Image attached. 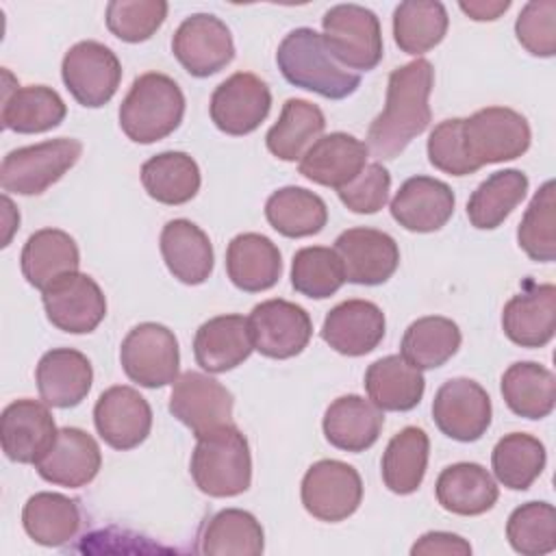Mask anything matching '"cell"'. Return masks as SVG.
Instances as JSON below:
<instances>
[{"instance_id": "12", "label": "cell", "mask_w": 556, "mask_h": 556, "mask_svg": "<svg viewBox=\"0 0 556 556\" xmlns=\"http://www.w3.org/2000/svg\"><path fill=\"white\" fill-rule=\"evenodd\" d=\"M48 321L70 334L93 332L106 315V298L100 285L80 271L61 276L41 291Z\"/></svg>"}, {"instance_id": "33", "label": "cell", "mask_w": 556, "mask_h": 556, "mask_svg": "<svg viewBox=\"0 0 556 556\" xmlns=\"http://www.w3.org/2000/svg\"><path fill=\"white\" fill-rule=\"evenodd\" d=\"M65 102L63 98L46 87V85H28V87H4L2 96V128L35 135L56 128L65 119Z\"/></svg>"}, {"instance_id": "21", "label": "cell", "mask_w": 556, "mask_h": 556, "mask_svg": "<svg viewBox=\"0 0 556 556\" xmlns=\"http://www.w3.org/2000/svg\"><path fill=\"white\" fill-rule=\"evenodd\" d=\"M384 313L369 300H345L328 311L321 339L343 356H365L384 339Z\"/></svg>"}, {"instance_id": "15", "label": "cell", "mask_w": 556, "mask_h": 556, "mask_svg": "<svg viewBox=\"0 0 556 556\" xmlns=\"http://www.w3.org/2000/svg\"><path fill=\"white\" fill-rule=\"evenodd\" d=\"M271 109V91L256 74L237 72L219 83L211 96L213 124L232 137L254 132Z\"/></svg>"}, {"instance_id": "34", "label": "cell", "mask_w": 556, "mask_h": 556, "mask_svg": "<svg viewBox=\"0 0 556 556\" xmlns=\"http://www.w3.org/2000/svg\"><path fill=\"white\" fill-rule=\"evenodd\" d=\"M326 117L321 109L302 98H289L282 104L278 122L267 130V150L287 163L300 161L302 154L321 137Z\"/></svg>"}, {"instance_id": "9", "label": "cell", "mask_w": 556, "mask_h": 556, "mask_svg": "<svg viewBox=\"0 0 556 556\" xmlns=\"http://www.w3.org/2000/svg\"><path fill=\"white\" fill-rule=\"evenodd\" d=\"M302 504L319 521H343L354 515L363 500V480L358 471L334 458L313 463L302 478Z\"/></svg>"}, {"instance_id": "50", "label": "cell", "mask_w": 556, "mask_h": 556, "mask_svg": "<svg viewBox=\"0 0 556 556\" xmlns=\"http://www.w3.org/2000/svg\"><path fill=\"white\" fill-rule=\"evenodd\" d=\"M428 161L450 176H467L478 172L465 152L463 117L443 119L432 128L428 137Z\"/></svg>"}, {"instance_id": "28", "label": "cell", "mask_w": 556, "mask_h": 556, "mask_svg": "<svg viewBox=\"0 0 556 556\" xmlns=\"http://www.w3.org/2000/svg\"><path fill=\"white\" fill-rule=\"evenodd\" d=\"M226 271L230 282L241 291H267L282 274V256L269 237L243 232L228 243Z\"/></svg>"}, {"instance_id": "1", "label": "cell", "mask_w": 556, "mask_h": 556, "mask_svg": "<svg viewBox=\"0 0 556 556\" xmlns=\"http://www.w3.org/2000/svg\"><path fill=\"white\" fill-rule=\"evenodd\" d=\"M432 85L434 67L428 59H415L389 74L384 109L367 130V148L376 159H395L428 128L432 117L428 104Z\"/></svg>"}, {"instance_id": "11", "label": "cell", "mask_w": 556, "mask_h": 556, "mask_svg": "<svg viewBox=\"0 0 556 556\" xmlns=\"http://www.w3.org/2000/svg\"><path fill=\"white\" fill-rule=\"evenodd\" d=\"M254 350L267 358L298 356L311 341V315L295 302L274 298L256 304L248 317Z\"/></svg>"}, {"instance_id": "8", "label": "cell", "mask_w": 556, "mask_h": 556, "mask_svg": "<svg viewBox=\"0 0 556 556\" xmlns=\"http://www.w3.org/2000/svg\"><path fill=\"white\" fill-rule=\"evenodd\" d=\"M119 363L124 374L146 389H161L176 382L180 350L174 332L156 321L135 326L122 341Z\"/></svg>"}, {"instance_id": "6", "label": "cell", "mask_w": 556, "mask_h": 556, "mask_svg": "<svg viewBox=\"0 0 556 556\" xmlns=\"http://www.w3.org/2000/svg\"><path fill=\"white\" fill-rule=\"evenodd\" d=\"M526 117L508 106H486L463 119V143L476 169L519 159L530 148Z\"/></svg>"}, {"instance_id": "23", "label": "cell", "mask_w": 556, "mask_h": 556, "mask_svg": "<svg viewBox=\"0 0 556 556\" xmlns=\"http://www.w3.org/2000/svg\"><path fill=\"white\" fill-rule=\"evenodd\" d=\"M369 148L348 132L319 137L300 159V174L315 185L341 189L367 165Z\"/></svg>"}, {"instance_id": "37", "label": "cell", "mask_w": 556, "mask_h": 556, "mask_svg": "<svg viewBox=\"0 0 556 556\" xmlns=\"http://www.w3.org/2000/svg\"><path fill=\"white\" fill-rule=\"evenodd\" d=\"M428 452L430 439L421 428L406 426L393 434L380 463L384 486L397 495L415 493L428 469Z\"/></svg>"}, {"instance_id": "22", "label": "cell", "mask_w": 556, "mask_h": 556, "mask_svg": "<svg viewBox=\"0 0 556 556\" xmlns=\"http://www.w3.org/2000/svg\"><path fill=\"white\" fill-rule=\"evenodd\" d=\"M454 191L443 180L413 176L404 180L391 200L393 219L410 232H434L454 215Z\"/></svg>"}, {"instance_id": "41", "label": "cell", "mask_w": 556, "mask_h": 556, "mask_svg": "<svg viewBox=\"0 0 556 556\" xmlns=\"http://www.w3.org/2000/svg\"><path fill=\"white\" fill-rule=\"evenodd\" d=\"M202 554L211 556H258L265 549V534L258 519L241 508L215 513L202 532Z\"/></svg>"}, {"instance_id": "19", "label": "cell", "mask_w": 556, "mask_h": 556, "mask_svg": "<svg viewBox=\"0 0 556 556\" xmlns=\"http://www.w3.org/2000/svg\"><path fill=\"white\" fill-rule=\"evenodd\" d=\"M54 417L46 402L37 400H15L0 417V441L2 452L13 463L37 465L41 456L52 447L56 439Z\"/></svg>"}, {"instance_id": "42", "label": "cell", "mask_w": 556, "mask_h": 556, "mask_svg": "<svg viewBox=\"0 0 556 556\" xmlns=\"http://www.w3.org/2000/svg\"><path fill=\"white\" fill-rule=\"evenodd\" d=\"M460 328L456 321L428 315L415 319L402 337V356L417 369H437L445 365L460 348Z\"/></svg>"}, {"instance_id": "10", "label": "cell", "mask_w": 556, "mask_h": 556, "mask_svg": "<svg viewBox=\"0 0 556 556\" xmlns=\"http://www.w3.org/2000/svg\"><path fill=\"white\" fill-rule=\"evenodd\" d=\"M61 76L78 104L98 109L115 96L122 80V65L111 48L87 39L65 52Z\"/></svg>"}, {"instance_id": "53", "label": "cell", "mask_w": 556, "mask_h": 556, "mask_svg": "<svg viewBox=\"0 0 556 556\" xmlns=\"http://www.w3.org/2000/svg\"><path fill=\"white\" fill-rule=\"evenodd\" d=\"M460 11L465 15H469L476 22H491L497 20L502 13L508 11L510 0H469V2H460L458 4Z\"/></svg>"}, {"instance_id": "45", "label": "cell", "mask_w": 556, "mask_h": 556, "mask_svg": "<svg viewBox=\"0 0 556 556\" xmlns=\"http://www.w3.org/2000/svg\"><path fill=\"white\" fill-rule=\"evenodd\" d=\"M345 282L341 258L334 250L324 245H308L293 254L291 285L298 293L311 300L334 295Z\"/></svg>"}, {"instance_id": "7", "label": "cell", "mask_w": 556, "mask_h": 556, "mask_svg": "<svg viewBox=\"0 0 556 556\" xmlns=\"http://www.w3.org/2000/svg\"><path fill=\"white\" fill-rule=\"evenodd\" d=\"M321 28L326 46L343 67L369 72L382 61V30L374 11L337 4L324 13Z\"/></svg>"}, {"instance_id": "32", "label": "cell", "mask_w": 556, "mask_h": 556, "mask_svg": "<svg viewBox=\"0 0 556 556\" xmlns=\"http://www.w3.org/2000/svg\"><path fill=\"white\" fill-rule=\"evenodd\" d=\"M365 391L380 410H413L426 391L421 369L413 367L402 354L374 361L365 371Z\"/></svg>"}, {"instance_id": "26", "label": "cell", "mask_w": 556, "mask_h": 556, "mask_svg": "<svg viewBox=\"0 0 556 556\" xmlns=\"http://www.w3.org/2000/svg\"><path fill=\"white\" fill-rule=\"evenodd\" d=\"M252 332L243 315H217L204 321L193 337L195 363L208 374L239 367L252 354Z\"/></svg>"}, {"instance_id": "40", "label": "cell", "mask_w": 556, "mask_h": 556, "mask_svg": "<svg viewBox=\"0 0 556 556\" xmlns=\"http://www.w3.org/2000/svg\"><path fill=\"white\" fill-rule=\"evenodd\" d=\"M528 176L521 169H502L482 180L467 202V217L478 230H493L521 204L528 193Z\"/></svg>"}, {"instance_id": "24", "label": "cell", "mask_w": 556, "mask_h": 556, "mask_svg": "<svg viewBox=\"0 0 556 556\" xmlns=\"http://www.w3.org/2000/svg\"><path fill=\"white\" fill-rule=\"evenodd\" d=\"M35 380L41 402L52 408H72L91 391L93 369L83 352L54 348L39 358Z\"/></svg>"}, {"instance_id": "14", "label": "cell", "mask_w": 556, "mask_h": 556, "mask_svg": "<svg viewBox=\"0 0 556 556\" xmlns=\"http://www.w3.org/2000/svg\"><path fill=\"white\" fill-rule=\"evenodd\" d=\"M172 52L191 76L206 78L235 59V43L228 26L219 17L195 13L176 28Z\"/></svg>"}, {"instance_id": "39", "label": "cell", "mask_w": 556, "mask_h": 556, "mask_svg": "<svg viewBox=\"0 0 556 556\" xmlns=\"http://www.w3.org/2000/svg\"><path fill=\"white\" fill-rule=\"evenodd\" d=\"M269 226L289 239L311 237L321 232L328 222L326 202L304 187H282L265 202Z\"/></svg>"}, {"instance_id": "3", "label": "cell", "mask_w": 556, "mask_h": 556, "mask_svg": "<svg viewBox=\"0 0 556 556\" xmlns=\"http://www.w3.org/2000/svg\"><path fill=\"white\" fill-rule=\"evenodd\" d=\"M189 471L195 486L211 497H235L245 493L252 482L248 439L232 424L198 437Z\"/></svg>"}, {"instance_id": "31", "label": "cell", "mask_w": 556, "mask_h": 556, "mask_svg": "<svg viewBox=\"0 0 556 556\" xmlns=\"http://www.w3.org/2000/svg\"><path fill=\"white\" fill-rule=\"evenodd\" d=\"M434 493L443 510L463 517L491 510L500 497L497 482L478 463H454L445 467L437 478Z\"/></svg>"}, {"instance_id": "48", "label": "cell", "mask_w": 556, "mask_h": 556, "mask_svg": "<svg viewBox=\"0 0 556 556\" xmlns=\"http://www.w3.org/2000/svg\"><path fill=\"white\" fill-rule=\"evenodd\" d=\"M167 17L165 0H113L106 4V28L122 41L150 39Z\"/></svg>"}, {"instance_id": "38", "label": "cell", "mask_w": 556, "mask_h": 556, "mask_svg": "<svg viewBox=\"0 0 556 556\" xmlns=\"http://www.w3.org/2000/svg\"><path fill=\"white\" fill-rule=\"evenodd\" d=\"M502 395L515 415L543 419L556 404V378L534 361L513 363L502 376Z\"/></svg>"}, {"instance_id": "16", "label": "cell", "mask_w": 556, "mask_h": 556, "mask_svg": "<svg viewBox=\"0 0 556 556\" xmlns=\"http://www.w3.org/2000/svg\"><path fill=\"white\" fill-rule=\"evenodd\" d=\"M232 406V393L219 380L200 371L178 376L169 395V413L185 424L195 439L230 424Z\"/></svg>"}, {"instance_id": "17", "label": "cell", "mask_w": 556, "mask_h": 556, "mask_svg": "<svg viewBox=\"0 0 556 556\" xmlns=\"http://www.w3.org/2000/svg\"><path fill=\"white\" fill-rule=\"evenodd\" d=\"M332 250L341 258L345 280L354 285H382L400 265L395 239L376 228H348L337 237Z\"/></svg>"}, {"instance_id": "2", "label": "cell", "mask_w": 556, "mask_h": 556, "mask_svg": "<svg viewBox=\"0 0 556 556\" xmlns=\"http://www.w3.org/2000/svg\"><path fill=\"white\" fill-rule=\"evenodd\" d=\"M276 63L293 87L328 100H343L361 85V76L343 67L326 46L324 35L308 26L293 28L285 35L276 52Z\"/></svg>"}, {"instance_id": "30", "label": "cell", "mask_w": 556, "mask_h": 556, "mask_svg": "<svg viewBox=\"0 0 556 556\" xmlns=\"http://www.w3.org/2000/svg\"><path fill=\"white\" fill-rule=\"evenodd\" d=\"M20 265L26 282L43 291L61 276L78 271L80 252L76 241L65 230L41 228L24 243Z\"/></svg>"}, {"instance_id": "35", "label": "cell", "mask_w": 556, "mask_h": 556, "mask_svg": "<svg viewBox=\"0 0 556 556\" xmlns=\"http://www.w3.org/2000/svg\"><path fill=\"white\" fill-rule=\"evenodd\" d=\"M80 521L78 502L50 491L30 495L22 510V526L26 534L46 547H59L74 539L80 530Z\"/></svg>"}, {"instance_id": "29", "label": "cell", "mask_w": 556, "mask_h": 556, "mask_svg": "<svg viewBox=\"0 0 556 556\" xmlns=\"http://www.w3.org/2000/svg\"><path fill=\"white\" fill-rule=\"evenodd\" d=\"M161 254L174 278L202 285L213 271V245L206 232L189 219H172L161 230Z\"/></svg>"}, {"instance_id": "5", "label": "cell", "mask_w": 556, "mask_h": 556, "mask_svg": "<svg viewBox=\"0 0 556 556\" xmlns=\"http://www.w3.org/2000/svg\"><path fill=\"white\" fill-rule=\"evenodd\" d=\"M80 154L83 143L72 137L11 150L0 165V185L9 193L39 195L59 182L78 163Z\"/></svg>"}, {"instance_id": "47", "label": "cell", "mask_w": 556, "mask_h": 556, "mask_svg": "<svg viewBox=\"0 0 556 556\" xmlns=\"http://www.w3.org/2000/svg\"><path fill=\"white\" fill-rule=\"evenodd\" d=\"M554 180L541 185L530 200L517 228L519 248L536 263L556 261V215H554Z\"/></svg>"}, {"instance_id": "51", "label": "cell", "mask_w": 556, "mask_h": 556, "mask_svg": "<svg viewBox=\"0 0 556 556\" xmlns=\"http://www.w3.org/2000/svg\"><path fill=\"white\" fill-rule=\"evenodd\" d=\"M389 191H391V174L387 172V167L382 163H367L361 169V174L352 182L341 187L337 193H339V200L352 213L371 215L387 204Z\"/></svg>"}, {"instance_id": "49", "label": "cell", "mask_w": 556, "mask_h": 556, "mask_svg": "<svg viewBox=\"0 0 556 556\" xmlns=\"http://www.w3.org/2000/svg\"><path fill=\"white\" fill-rule=\"evenodd\" d=\"M517 41L534 56H554L556 52V2L532 0L515 22Z\"/></svg>"}, {"instance_id": "4", "label": "cell", "mask_w": 556, "mask_h": 556, "mask_svg": "<svg viewBox=\"0 0 556 556\" xmlns=\"http://www.w3.org/2000/svg\"><path fill=\"white\" fill-rule=\"evenodd\" d=\"M185 115V96L174 78L148 72L132 80L119 104V126L135 143H154L172 135Z\"/></svg>"}, {"instance_id": "52", "label": "cell", "mask_w": 556, "mask_h": 556, "mask_svg": "<svg viewBox=\"0 0 556 556\" xmlns=\"http://www.w3.org/2000/svg\"><path fill=\"white\" fill-rule=\"evenodd\" d=\"M410 554H424V556H469L471 554V545L469 541H465L458 534L452 532H426L421 534L415 545L410 547Z\"/></svg>"}, {"instance_id": "43", "label": "cell", "mask_w": 556, "mask_h": 556, "mask_svg": "<svg viewBox=\"0 0 556 556\" xmlns=\"http://www.w3.org/2000/svg\"><path fill=\"white\" fill-rule=\"evenodd\" d=\"M447 11L437 0H406L393 11V39L406 54H424L447 33Z\"/></svg>"}, {"instance_id": "13", "label": "cell", "mask_w": 556, "mask_h": 556, "mask_svg": "<svg viewBox=\"0 0 556 556\" xmlns=\"http://www.w3.org/2000/svg\"><path fill=\"white\" fill-rule=\"evenodd\" d=\"M491 397L471 378H450L432 400L437 428L460 443L478 441L491 426Z\"/></svg>"}, {"instance_id": "25", "label": "cell", "mask_w": 556, "mask_h": 556, "mask_svg": "<svg viewBox=\"0 0 556 556\" xmlns=\"http://www.w3.org/2000/svg\"><path fill=\"white\" fill-rule=\"evenodd\" d=\"M504 334L521 348H543L556 332V287L532 285L513 295L502 311Z\"/></svg>"}, {"instance_id": "18", "label": "cell", "mask_w": 556, "mask_h": 556, "mask_svg": "<svg viewBox=\"0 0 556 556\" xmlns=\"http://www.w3.org/2000/svg\"><path fill=\"white\" fill-rule=\"evenodd\" d=\"M93 424L109 447L132 450L150 434L152 408L137 389L117 384L100 393L93 406Z\"/></svg>"}, {"instance_id": "44", "label": "cell", "mask_w": 556, "mask_h": 556, "mask_svg": "<svg viewBox=\"0 0 556 556\" xmlns=\"http://www.w3.org/2000/svg\"><path fill=\"white\" fill-rule=\"evenodd\" d=\"M545 445L526 432L502 437L491 454L493 473L500 484L513 491H526L545 469Z\"/></svg>"}, {"instance_id": "46", "label": "cell", "mask_w": 556, "mask_h": 556, "mask_svg": "<svg viewBox=\"0 0 556 556\" xmlns=\"http://www.w3.org/2000/svg\"><path fill=\"white\" fill-rule=\"evenodd\" d=\"M510 547L523 556H543L556 549V510L549 502H526L506 521Z\"/></svg>"}, {"instance_id": "27", "label": "cell", "mask_w": 556, "mask_h": 556, "mask_svg": "<svg viewBox=\"0 0 556 556\" xmlns=\"http://www.w3.org/2000/svg\"><path fill=\"white\" fill-rule=\"evenodd\" d=\"M384 426L382 410L361 395H341L324 413V434L330 445L343 452L369 450Z\"/></svg>"}, {"instance_id": "36", "label": "cell", "mask_w": 556, "mask_h": 556, "mask_svg": "<svg viewBox=\"0 0 556 556\" xmlns=\"http://www.w3.org/2000/svg\"><path fill=\"white\" fill-rule=\"evenodd\" d=\"M200 167L187 152H161L141 165V185L161 204L178 206L200 191Z\"/></svg>"}, {"instance_id": "20", "label": "cell", "mask_w": 556, "mask_h": 556, "mask_svg": "<svg viewBox=\"0 0 556 556\" xmlns=\"http://www.w3.org/2000/svg\"><path fill=\"white\" fill-rule=\"evenodd\" d=\"M102 465V452L96 439L80 428H61L52 447L35 465L37 473L56 486L80 489L89 484Z\"/></svg>"}]
</instances>
